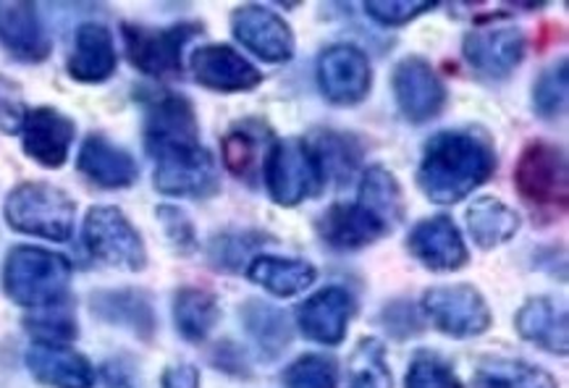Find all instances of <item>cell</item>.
I'll return each instance as SVG.
<instances>
[{"mask_svg": "<svg viewBox=\"0 0 569 388\" xmlns=\"http://www.w3.org/2000/svg\"><path fill=\"white\" fill-rule=\"evenodd\" d=\"M496 171L491 145L472 131H441L428 142L418 185L436 205H455L486 185Z\"/></svg>", "mask_w": 569, "mask_h": 388, "instance_id": "obj_1", "label": "cell"}, {"mask_svg": "<svg viewBox=\"0 0 569 388\" xmlns=\"http://www.w3.org/2000/svg\"><path fill=\"white\" fill-rule=\"evenodd\" d=\"M71 281V262L40 247H13L3 266V289L21 307L61 305Z\"/></svg>", "mask_w": 569, "mask_h": 388, "instance_id": "obj_2", "label": "cell"}, {"mask_svg": "<svg viewBox=\"0 0 569 388\" xmlns=\"http://www.w3.org/2000/svg\"><path fill=\"white\" fill-rule=\"evenodd\" d=\"M13 231L50 241H66L74 233L77 205L63 189L42 181H27L9 195L3 208Z\"/></svg>", "mask_w": 569, "mask_h": 388, "instance_id": "obj_3", "label": "cell"}, {"mask_svg": "<svg viewBox=\"0 0 569 388\" xmlns=\"http://www.w3.org/2000/svg\"><path fill=\"white\" fill-rule=\"evenodd\" d=\"M323 181V168L318 163L312 145L302 139H287V142L273 145L266 163V185L276 202L283 208H295V205L316 197Z\"/></svg>", "mask_w": 569, "mask_h": 388, "instance_id": "obj_4", "label": "cell"}, {"mask_svg": "<svg viewBox=\"0 0 569 388\" xmlns=\"http://www.w3.org/2000/svg\"><path fill=\"white\" fill-rule=\"evenodd\" d=\"M84 247L92 258L121 270H142L148 266V252L140 231L113 205H98L84 218Z\"/></svg>", "mask_w": 569, "mask_h": 388, "instance_id": "obj_5", "label": "cell"}, {"mask_svg": "<svg viewBox=\"0 0 569 388\" xmlns=\"http://www.w3.org/2000/svg\"><path fill=\"white\" fill-rule=\"evenodd\" d=\"M515 185L528 202L565 210L569 205L567 152L543 139L530 142L517 160Z\"/></svg>", "mask_w": 569, "mask_h": 388, "instance_id": "obj_6", "label": "cell"}, {"mask_svg": "<svg viewBox=\"0 0 569 388\" xmlns=\"http://www.w3.org/2000/svg\"><path fill=\"white\" fill-rule=\"evenodd\" d=\"M422 310L439 331L455 339H470L491 328V310L486 299L470 283L436 287L422 297Z\"/></svg>", "mask_w": 569, "mask_h": 388, "instance_id": "obj_7", "label": "cell"}, {"mask_svg": "<svg viewBox=\"0 0 569 388\" xmlns=\"http://www.w3.org/2000/svg\"><path fill=\"white\" fill-rule=\"evenodd\" d=\"M121 32L123 42H127V56L134 69H140L148 77H173L181 71L184 46L200 29L192 24H179L169 29L123 24Z\"/></svg>", "mask_w": 569, "mask_h": 388, "instance_id": "obj_8", "label": "cell"}, {"mask_svg": "<svg viewBox=\"0 0 569 388\" xmlns=\"http://www.w3.org/2000/svg\"><path fill=\"white\" fill-rule=\"evenodd\" d=\"M156 189L171 197H210L218 192L216 160L206 148H179L156 156Z\"/></svg>", "mask_w": 569, "mask_h": 388, "instance_id": "obj_9", "label": "cell"}, {"mask_svg": "<svg viewBox=\"0 0 569 388\" xmlns=\"http://www.w3.org/2000/svg\"><path fill=\"white\" fill-rule=\"evenodd\" d=\"M144 142L152 158L160 152L200 145V129L192 102L177 92H163L150 100L144 119Z\"/></svg>", "mask_w": 569, "mask_h": 388, "instance_id": "obj_10", "label": "cell"}, {"mask_svg": "<svg viewBox=\"0 0 569 388\" xmlns=\"http://www.w3.org/2000/svg\"><path fill=\"white\" fill-rule=\"evenodd\" d=\"M373 71L355 46H331L318 61V84L333 106H357L370 92Z\"/></svg>", "mask_w": 569, "mask_h": 388, "instance_id": "obj_11", "label": "cell"}, {"mask_svg": "<svg viewBox=\"0 0 569 388\" xmlns=\"http://www.w3.org/2000/svg\"><path fill=\"white\" fill-rule=\"evenodd\" d=\"M233 38L268 63H287L295 56V34L279 13L266 6H242L231 17Z\"/></svg>", "mask_w": 569, "mask_h": 388, "instance_id": "obj_12", "label": "cell"}, {"mask_svg": "<svg viewBox=\"0 0 569 388\" xmlns=\"http://www.w3.org/2000/svg\"><path fill=\"white\" fill-rule=\"evenodd\" d=\"M393 98L399 102V111L412 123H426L441 113L447 102V87L430 69L428 61L412 56L399 61L393 69Z\"/></svg>", "mask_w": 569, "mask_h": 388, "instance_id": "obj_13", "label": "cell"}, {"mask_svg": "<svg viewBox=\"0 0 569 388\" xmlns=\"http://www.w3.org/2000/svg\"><path fill=\"white\" fill-rule=\"evenodd\" d=\"M467 63L488 79L509 77L525 53L522 32L512 24H486L472 29L462 42Z\"/></svg>", "mask_w": 569, "mask_h": 388, "instance_id": "obj_14", "label": "cell"}, {"mask_svg": "<svg viewBox=\"0 0 569 388\" xmlns=\"http://www.w3.org/2000/svg\"><path fill=\"white\" fill-rule=\"evenodd\" d=\"M355 315V299L347 289L328 287L305 299L297 310V320L302 334L310 341L337 347L345 341L349 320Z\"/></svg>", "mask_w": 569, "mask_h": 388, "instance_id": "obj_15", "label": "cell"}, {"mask_svg": "<svg viewBox=\"0 0 569 388\" xmlns=\"http://www.w3.org/2000/svg\"><path fill=\"white\" fill-rule=\"evenodd\" d=\"M21 142L24 152L46 168H61L69 158L71 142H74V121L56 108H34L27 113L21 127Z\"/></svg>", "mask_w": 569, "mask_h": 388, "instance_id": "obj_16", "label": "cell"}, {"mask_svg": "<svg viewBox=\"0 0 569 388\" xmlns=\"http://www.w3.org/2000/svg\"><path fill=\"white\" fill-rule=\"evenodd\" d=\"M192 74L202 87L216 92H247L262 82L260 71L229 46L194 50Z\"/></svg>", "mask_w": 569, "mask_h": 388, "instance_id": "obj_17", "label": "cell"}, {"mask_svg": "<svg viewBox=\"0 0 569 388\" xmlns=\"http://www.w3.org/2000/svg\"><path fill=\"white\" fill-rule=\"evenodd\" d=\"M407 247L422 266L430 270H457L467 262V247L455 221L447 216H433L420 221L410 231Z\"/></svg>", "mask_w": 569, "mask_h": 388, "instance_id": "obj_18", "label": "cell"}, {"mask_svg": "<svg viewBox=\"0 0 569 388\" xmlns=\"http://www.w3.org/2000/svg\"><path fill=\"white\" fill-rule=\"evenodd\" d=\"M27 368L50 388H92L94 370L90 360L66 344H38L27 351Z\"/></svg>", "mask_w": 569, "mask_h": 388, "instance_id": "obj_19", "label": "cell"}, {"mask_svg": "<svg viewBox=\"0 0 569 388\" xmlns=\"http://www.w3.org/2000/svg\"><path fill=\"white\" fill-rule=\"evenodd\" d=\"M0 46L24 63L50 56V40L32 3H0Z\"/></svg>", "mask_w": 569, "mask_h": 388, "instance_id": "obj_20", "label": "cell"}, {"mask_svg": "<svg viewBox=\"0 0 569 388\" xmlns=\"http://www.w3.org/2000/svg\"><path fill=\"white\" fill-rule=\"evenodd\" d=\"M77 166L79 171L100 189L131 187L137 181V176H140L137 160L131 158L127 150L119 148V145H113L111 139L100 135L84 139L82 150H79Z\"/></svg>", "mask_w": 569, "mask_h": 388, "instance_id": "obj_21", "label": "cell"}, {"mask_svg": "<svg viewBox=\"0 0 569 388\" xmlns=\"http://www.w3.org/2000/svg\"><path fill=\"white\" fill-rule=\"evenodd\" d=\"M116 71V48L111 32L103 24H82L74 34V50L69 56V74L82 84L106 82Z\"/></svg>", "mask_w": 569, "mask_h": 388, "instance_id": "obj_22", "label": "cell"}, {"mask_svg": "<svg viewBox=\"0 0 569 388\" xmlns=\"http://www.w3.org/2000/svg\"><path fill=\"white\" fill-rule=\"evenodd\" d=\"M517 331L525 341H532L551 355L567 357L569 351V328H567V312L553 299L536 297L522 305L517 312Z\"/></svg>", "mask_w": 569, "mask_h": 388, "instance_id": "obj_23", "label": "cell"}, {"mask_svg": "<svg viewBox=\"0 0 569 388\" xmlns=\"http://www.w3.org/2000/svg\"><path fill=\"white\" fill-rule=\"evenodd\" d=\"M318 231L337 250H360L389 233L360 205H331L318 221Z\"/></svg>", "mask_w": 569, "mask_h": 388, "instance_id": "obj_24", "label": "cell"}, {"mask_svg": "<svg viewBox=\"0 0 569 388\" xmlns=\"http://www.w3.org/2000/svg\"><path fill=\"white\" fill-rule=\"evenodd\" d=\"M92 310L108 324L129 328L142 339H150L156 331V315H152L150 299L134 289L100 291L92 297Z\"/></svg>", "mask_w": 569, "mask_h": 388, "instance_id": "obj_25", "label": "cell"}, {"mask_svg": "<svg viewBox=\"0 0 569 388\" xmlns=\"http://www.w3.org/2000/svg\"><path fill=\"white\" fill-rule=\"evenodd\" d=\"M252 283H258L273 297H295L299 291H308L316 283V268L305 260L273 258V255H260L250 262L247 270Z\"/></svg>", "mask_w": 569, "mask_h": 388, "instance_id": "obj_26", "label": "cell"}, {"mask_svg": "<svg viewBox=\"0 0 569 388\" xmlns=\"http://www.w3.org/2000/svg\"><path fill=\"white\" fill-rule=\"evenodd\" d=\"M357 205L365 213L373 216L386 231H391L405 218V195H401L397 176L386 171L383 166H370L365 171Z\"/></svg>", "mask_w": 569, "mask_h": 388, "instance_id": "obj_27", "label": "cell"}, {"mask_svg": "<svg viewBox=\"0 0 569 388\" xmlns=\"http://www.w3.org/2000/svg\"><path fill=\"white\" fill-rule=\"evenodd\" d=\"M467 229L480 250H493L520 231V216L496 197H480L467 210Z\"/></svg>", "mask_w": 569, "mask_h": 388, "instance_id": "obj_28", "label": "cell"}, {"mask_svg": "<svg viewBox=\"0 0 569 388\" xmlns=\"http://www.w3.org/2000/svg\"><path fill=\"white\" fill-rule=\"evenodd\" d=\"M173 320H177L181 339L202 341L221 320V307L210 291L179 289L173 297Z\"/></svg>", "mask_w": 569, "mask_h": 388, "instance_id": "obj_29", "label": "cell"}, {"mask_svg": "<svg viewBox=\"0 0 569 388\" xmlns=\"http://www.w3.org/2000/svg\"><path fill=\"white\" fill-rule=\"evenodd\" d=\"M244 326L252 334L258 347L266 351L268 357L281 355V349L289 347L291 341V326L287 315L266 302H247L244 305Z\"/></svg>", "mask_w": 569, "mask_h": 388, "instance_id": "obj_30", "label": "cell"}, {"mask_svg": "<svg viewBox=\"0 0 569 388\" xmlns=\"http://www.w3.org/2000/svg\"><path fill=\"white\" fill-rule=\"evenodd\" d=\"M478 388H559L549 372L528 362L486 360L478 368Z\"/></svg>", "mask_w": 569, "mask_h": 388, "instance_id": "obj_31", "label": "cell"}, {"mask_svg": "<svg viewBox=\"0 0 569 388\" xmlns=\"http://www.w3.org/2000/svg\"><path fill=\"white\" fill-rule=\"evenodd\" d=\"M349 388H391L386 349L378 339H362L349 357Z\"/></svg>", "mask_w": 569, "mask_h": 388, "instance_id": "obj_32", "label": "cell"}, {"mask_svg": "<svg viewBox=\"0 0 569 388\" xmlns=\"http://www.w3.org/2000/svg\"><path fill=\"white\" fill-rule=\"evenodd\" d=\"M283 384L287 388H337L339 368L326 355H305L289 365Z\"/></svg>", "mask_w": 569, "mask_h": 388, "instance_id": "obj_33", "label": "cell"}, {"mask_svg": "<svg viewBox=\"0 0 569 388\" xmlns=\"http://www.w3.org/2000/svg\"><path fill=\"white\" fill-rule=\"evenodd\" d=\"M29 334L38 339V344H66L77 336V320L69 310H63L61 305L42 307V310H34L24 320Z\"/></svg>", "mask_w": 569, "mask_h": 388, "instance_id": "obj_34", "label": "cell"}, {"mask_svg": "<svg viewBox=\"0 0 569 388\" xmlns=\"http://www.w3.org/2000/svg\"><path fill=\"white\" fill-rule=\"evenodd\" d=\"M532 106L543 119H557L567 108V61L546 69L532 87Z\"/></svg>", "mask_w": 569, "mask_h": 388, "instance_id": "obj_35", "label": "cell"}, {"mask_svg": "<svg viewBox=\"0 0 569 388\" xmlns=\"http://www.w3.org/2000/svg\"><path fill=\"white\" fill-rule=\"evenodd\" d=\"M407 388H462V384L439 355L420 351L407 370Z\"/></svg>", "mask_w": 569, "mask_h": 388, "instance_id": "obj_36", "label": "cell"}, {"mask_svg": "<svg viewBox=\"0 0 569 388\" xmlns=\"http://www.w3.org/2000/svg\"><path fill=\"white\" fill-rule=\"evenodd\" d=\"M316 156L318 163L323 168V176H337V179H349L355 171L357 163V152H352V145L349 139L339 137V135H326L323 142L316 145Z\"/></svg>", "mask_w": 569, "mask_h": 388, "instance_id": "obj_37", "label": "cell"}, {"mask_svg": "<svg viewBox=\"0 0 569 388\" xmlns=\"http://www.w3.org/2000/svg\"><path fill=\"white\" fill-rule=\"evenodd\" d=\"M430 9H433V6L418 3V0H383V3L381 0H373V3H365V13H370L373 21L383 27H401Z\"/></svg>", "mask_w": 569, "mask_h": 388, "instance_id": "obj_38", "label": "cell"}, {"mask_svg": "<svg viewBox=\"0 0 569 388\" xmlns=\"http://www.w3.org/2000/svg\"><path fill=\"white\" fill-rule=\"evenodd\" d=\"M24 94L13 79L0 74V131L6 135H19L27 119Z\"/></svg>", "mask_w": 569, "mask_h": 388, "instance_id": "obj_39", "label": "cell"}, {"mask_svg": "<svg viewBox=\"0 0 569 388\" xmlns=\"http://www.w3.org/2000/svg\"><path fill=\"white\" fill-rule=\"evenodd\" d=\"M254 158H258V142H254V137L250 135V131L237 129V131H231V135H226L223 163L229 166L231 173L247 176L254 163Z\"/></svg>", "mask_w": 569, "mask_h": 388, "instance_id": "obj_40", "label": "cell"}, {"mask_svg": "<svg viewBox=\"0 0 569 388\" xmlns=\"http://www.w3.org/2000/svg\"><path fill=\"white\" fill-rule=\"evenodd\" d=\"M158 221L163 226L166 237L179 252H192L194 250V229L192 221H189L187 213H181L179 208H171V205H160L158 208Z\"/></svg>", "mask_w": 569, "mask_h": 388, "instance_id": "obj_41", "label": "cell"}, {"mask_svg": "<svg viewBox=\"0 0 569 388\" xmlns=\"http://www.w3.org/2000/svg\"><path fill=\"white\" fill-rule=\"evenodd\" d=\"M160 386L163 388H200V372L192 365H171V368L163 370V378H160Z\"/></svg>", "mask_w": 569, "mask_h": 388, "instance_id": "obj_42", "label": "cell"}, {"mask_svg": "<svg viewBox=\"0 0 569 388\" xmlns=\"http://www.w3.org/2000/svg\"><path fill=\"white\" fill-rule=\"evenodd\" d=\"M106 388H140V378H137L134 368L123 360H113L106 365Z\"/></svg>", "mask_w": 569, "mask_h": 388, "instance_id": "obj_43", "label": "cell"}]
</instances>
